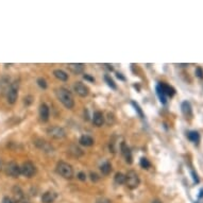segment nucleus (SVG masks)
<instances>
[{
	"mask_svg": "<svg viewBox=\"0 0 203 203\" xmlns=\"http://www.w3.org/2000/svg\"><path fill=\"white\" fill-rule=\"evenodd\" d=\"M9 82H10V79L7 78V77H3V78L0 80V88H1L2 92H7L10 85H11V83H9Z\"/></svg>",
	"mask_w": 203,
	"mask_h": 203,
	"instance_id": "aec40b11",
	"label": "nucleus"
},
{
	"mask_svg": "<svg viewBox=\"0 0 203 203\" xmlns=\"http://www.w3.org/2000/svg\"><path fill=\"white\" fill-rule=\"evenodd\" d=\"M92 123L96 127H102V125L104 123V116L101 112L97 111L94 113V115H92Z\"/></svg>",
	"mask_w": 203,
	"mask_h": 203,
	"instance_id": "ddd939ff",
	"label": "nucleus"
},
{
	"mask_svg": "<svg viewBox=\"0 0 203 203\" xmlns=\"http://www.w3.org/2000/svg\"><path fill=\"white\" fill-rule=\"evenodd\" d=\"M67 67L71 73H76V74H79V73H82L84 70V65L83 64H68Z\"/></svg>",
	"mask_w": 203,
	"mask_h": 203,
	"instance_id": "2eb2a0df",
	"label": "nucleus"
},
{
	"mask_svg": "<svg viewBox=\"0 0 203 203\" xmlns=\"http://www.w3.org/2000/svg\"><path fill=\"white\" fill-rule=\"evenodd\" d=\"M18 89H19V83L18 81H14L11 83L9 89L7 92V99L10 104H15L18 98Z\"/></svg>",
	"mask_w": 203,
	"mask_h": 203,
	"instance_id": "7ed1b4c3",
	"label": "nucleus"
},
{
	"mask_svg": "<svg viewBox=\"0 0 203 203\" xmlns=\"http://www.w3.org/2000/svg\"><path fill=\"white\" fill-rule=\"evenodd\" d=\"M37 84H38V86H40V88H43V89L47 88V82H46V80L44 78H38L37 79Z\"/></svg>",
	"mask_w": 203,
	"mask_h": 203,
	"instance_id": "a878e982",
	"label": "nucleus"
},
{
	"mask_svg": "<svg viewBox=\"0 0 203 203\" xmlns=\"http://www.w3.org/2000/svg\"><path fill=\"white\" fill-rule=\"evenodd\" d=\"M151 203H162V202L160 201V200H158V199H155V200H153V201H152V202H151Z\"/></svg>",
	"mask_w": 203,
	"mask_h": 203,
	"instance_id": "e433bc0d",
	"label": "nucleus"
},
{
	"mask_svg": "<svg viewBox=\"0 0 203 203\" xmlns=\"http://www.w3.org/2000/svg\"><path fill=\"white\" fill-rule=\"evenodd\" d=\"M73 91L77 92V95H79L80 97H86L89 94V89L85 84H83L82 82H76L73 84Z\"/></svg>",
	"mask_w": 203,
	"mask_h": 203,
	"instance_id": "1a4fd4ad",
	"label": "nucleus"
},
{
	"mask_svg": "<svg viewBox=\"0 0 203 203\" xmlns=\"http://www.w3.org/2000/svg\"><path fill=\"white\" fill-rule=\"evenodd\" d=\"M91 179H92V181H98L99 180V177H98V174L97 173H95V172H91Z\"/></svg>",
	"mask_w": 203,
	"mask_h": 203,
	"instance_id": "473e14b6",
	"label": "nucleus"
},
{
	"mask_svg": "<svg viewBox=\"0 0 203 203\" xmlns=\"http://www.w3.org/2000/svg\"><path fill=\"white\" fill-rule=\"evenodd\" d=\"M35 172H36V168H35L34 164L31 162H25L20 166V174H22L26 178H32Z\"/></svg>",
	"mask_w": 203,
	"mask_h": 203,
	"instance_id": "39448f33",
	"label": "nucleus"
},
{
	"mask_svg": "<svg viewBox=\"0 0 203 203\" xmlns=\"http://www.w3.org/2000/svg\"><path fill=\"white\" fill-rule=\"evenodd\" d=\"M104 80H105V82L107 83V85H109L110 87H112L113 89H116L117 88V86H116V84H115V82L113 81V79L111 78L110 76H104Z\"/></svg>",
	"mask_w": 203,
	"mask_h": 203,
	"instance_id": "393cba45",
	"label": "nucleus"
},
{
	"mask_svg": "<svg viewBox=\"0 0 203 203\" xmlns=\"http://www.w3.org/2000/svg\"><path fill=\"white\" fill-rule=\"evenodd\" d=\"M120 150H121V153H122V155L125 156L127 163H129V164L132 163V152H131L130 148L128 147L125 143L121 144V146H120Z\"/></svg>",
	"mask_w": 203,
	"mask_h": 203,
	"instance_id": "f8f14e48",
	"label": "nucleus"
},
{
	"mask_svg": "<svg viewBox=\"0 0 203 203\" xmlns=\"http://www.w3.org/2000/svg\"><path fill=\"white\" fill-rule=\"evenodd\" d=\"M140 166H142L143 168L148 169L149 167H150V163H149V161L146 158H142V160H140Z\"/></svg>",
	"mask_w": 203,
	"mask_h": 203,
	"instance_id": "bb28decb",
	"label": "nucleus"
},
{
	"mask_svg": "<svg viewBox=\"0 0 203 203\" xmlns=\"http://www.w3.org/2000/svg\"><path fill=\"white\" fill-rule=\"evenodd\" d=\"M181 110H182V113H183L185 116H191V105L189 102L184 101L183 103L181 104Z\"/></svg>",
	"mask_w": 203,
	"mask_h": 203,
	"instance_id": "6ab92c4d",
	"label": "nucleus"
},
{
	"mask_svg": "<svg viewBox=\"0 0 203 203\" xmlns=\"http://www.w3.org/2000/svg\"><path fill=\"white\" fill-rule=\"evenodd\" d=\"M156 94H158V98H160V100H161V102L163 104H165L166 103V95L164 94V92L162 91V88L160 87V85H158L156 86Z\"/></svg>",
	"mask_w": 203,
	"mask_h": 203,
	"instance_id": "b1692460",
	"label": "nucleus"
},
{
	"mask_svg": "<svg viewBox=\"0 0 203 203\" xmlns=\"http://www.w3.org/2000/svg\"><path fill=\"white\" fill-rule=\"evenodd\" d=\"M140 180L138 174L136 173V171L134 170H129L128 173L125 174V185L129 187L130 189H135L139 186Z\"/></svg>",
	"mask_w": 203,
	"mask_h": 203,
	"instance_id": "20e7f679",
	"label": "nucleus"
},
{
	"mask_svg": "<svg viewBox=\"0 0 203 203\" xmlns=\"http://www.w3.org/2000/svg\"><path fill=\"white\" fill-rule=\"evenodd\" d=\"M6 173L12 178H18L20 176V166L15 162H10L6 166Z\"/></svg>",
	"mask_w": 203,
	"mask_h": 203,
	"instance_id": "6e6552de",
	"label": "nucleus"
},
{
	"mask_svg": "<svg viewBox=\"0 0 203 203\" xmlns=\"http://www.w3.org/2000/svg\"><path fill=\"white\" fill-rule=\"evenodd\" d=\"M71 149H73V151H70V152H73L74 155L79 156V155H82V154H83V152H82L81 149L78 148V147H76V146H73V147H71Z\"/></svg>",
	"mask_w": 203,
	"mask_h": 203,
	"instance_id": "cd10ccee",
	"label": "nucleus"
},
{
	"mask_svg": "<svg viewBox=\"0 0 203 203\" xmlns=\"http://www.w3.org/2000/svg\"><path fill=\"white\" fill-rule=\"evenodd\" d=\"M187 137H188L189 140H191V142H194V143H198V142H199V139H200L199 133L196 132V131L188 132V133H187Z\"/></svg>",
	"mask_w": 203,
	"mask_h": 203,
	"instance_id": "4be33fe9",
	"label": "nucleus"
},
{
	"mask_svg": "<svg viewBox=\"0 0 203 203\" xmlns=\"http://www.w3.org/2000/svg\"><path fill=\"white\" fill-rule=\"evenodd\" d=\"M79 143H80L82 146H85V147H92V146L94 145L95 140H94V138H92V136L83 135V136H81Z\"/></svg>",
	"mask_w": 203,
	"mask_h": 203,
	"instance_id": "dca6fc26",
	"label": "nucleus"
},
{
	"mask_svg": "<svg viewBox=\"0 0 203 203\" xmlns=\"http://www.w3.org/2000/svg\"><path fill=\"white\" fill-rule=\"evenodd\" d=\"M160 85V87L162 88V91L164 92V94L166 95V97L167 96H169V97H172L173 95H174V89L172 88L171 86H169V85H167V84H164V83H160L158 84Z\"/></svg>",
	"mask_w": 203,
	"mask_h": 203,
	"instance_id": "a211bd4d",
	"label": "nucleus"
},
{
	"mask_svg": "<svg viewBox=\"0 0 203 203\" xmlns=\"http://www.w3.org/2000/svg\"><path fill=\"white\" fill-rule=\"evenodd\" d=\"M34 144H35V146H36L37 148H40V150L44 151V152L49 153V154L53 153V148H52V146H51L49 143L46 142V140L42 139V138H37V139L34 142Z\"/></svg>",
	"mask_w": 203,
	"mask_h": 203,
	"instance_id": "9d476101",
	"label": "nucleus"
},
{
	"mask_svg": "<svg viewBox=\"0 0 203 203\" xmlns=\"http://www.w3.org/2000/svg\"><path fill=\"white\" fill-rule=\"evenodd\" d=\"M47 134L54 139H62L66 136V132L63 128L59 127V125H52L47 129Z\"/></svg>",
	"mask_w": 203,
	"mask_h": 203,
	"instance_id": "423d86ee",
	"label": "nucleus"
},
{
	"mask_svg": "<svg viewBox=\"0 0 203 203\" xmlns=\"http://www.w3.org/2000/svg\"><path fill=\"white\" fill-rule=\"evenodd\" d=\"M196 74H197V77L198 78H203V71H202V69L201 68H197L196 69Z\"/></svg>",
	"mask_w": 203,
	"mask_h": 203,
	"instance_id": "2f4dec72",
	"label": "nucleus"
},
{
	"mask_svg": "<svg viewBox=\"0 0 203 203\" xmlns=\"http://www.w3.org/2000/svg\"><path fill=\"white\" fill-rule=\"evenodd\" d=\"M2 203H17L16 202V200L15 199H13V198L11 197H4L3 199H2Z\"/></svg>",
	"mask_w": 203,
	"mask_h": 203,
	"instance_id": "c756f323",
	"label": "nucleus"
},
{
	"mask_svg": "<svg viewBox=\"0 0 203 203\" xmlns=\"http://www.w3.org/2000/svg\"><path fill=\"white\" fill-rule=\"evenodd\" d=\"M85 80H88V81H91V82H94L95 81V79L94 78H92V77H89L88 74H84V77H83Z\"/></svg>",
	"mask_w": 203,
	"mask_h": 203,
	"instance_id": "f704fd0d",
	"label": "nucleus"
},
{
	"mask_svg": "<svg viewBox=\"0 0 203 203\" xmlns=\"http://www.w3.org/2000/svg\"><path fill=\"white\" fill-rule=\"evenodd\" d=\"M78 179L80 180V181H85L86 180V174H85V172H79L78 173Z\"/></svg>",
	"mask_w": 203,
	"mask_h": 203,
	"instance_id": "7c9ffc66",
	"label": "nucleus"
},
{
	"mask_svg": "<svg viewBox=\"0 0 203 203\" xmlns=\"http://www.w3.org/2000/svg\"><path fill=\"white\" fill-rule=\"evenodd\" d=\"M132 104H133V105H134V106H135V110H136V111H137V112H138V114H139V115H140V116H143V113H142V111H140V109H139V106H138V105H137V104H136V103H135V102H132Z\"/></svg>",
	"mask_w": 203,
	"mask_h": 203,
	"instance_id": "72a5a7b5",
	"label": "nucleus"
},
{
	"mask_svg": "<svg viewBox=\"0 0 203 203\" xmlns=\"http://www.w3.org/2000/svg\"><path fill=\"white\" fill-rule=\"evenodd\" d=\"M53 74H54V77L58 80L60 81H67L68 80V74L65 73L64 70H62V69H55L54 71H53Z\"/></svg>",
	"mask_w": 203,
	"mask_h": 203,
	"instance_id": "f3484780",
	"label": "nucleus"
},
{
	"mask_svg": "<svg viewBox=\"0 0 203 203\" xmlns=\"http://www.w3.org/2000/svg\"><path fill=\"white\" fill-rule=\"evenodd\" d=\"M50 117V110L46 103H42L40 105V118L43 122H47Z\"/></svg>",
	"mask_w": 203,
	"mask_h": 203,
	"instance_id": "9b49d317",
	"label": "nucleus"
},
{
	"mask_svg": "<svg viewBox=\"0 0 203 203\" xmlns=\"http://www.w3.org/2000/svg\"><path fill=\"white\" fill-rule=\"evenodd\" d=\"M96 203H113V202H112V200L107 199V198L101 197V198H98V199H97Z\"/></svg>",
	"mask_w": 203,
	"mask_h": 203,
	"instance_id": "c85d7f7f",
	"label": "nucleus"
},
{
	"mask_svg": "<svg viewBox=\"0 0 203 203\" xmlns=\"http://www.w3.org/2000/svg\"><path fill=\"white\" fill-rule=\"evenodd\" d=\"M56 172L60 174L61 177H63L64 179H73V169L71 165H69L68 163L65 162H59L56 165Z\"/></svg>",
	"mask_w": 203,
	"mask_h": 203,
	"instance_id": "f03ea898",
	"label": "nucleus"
},
{
	"mask_svg": "<svg viewBox=\"0 0 203 203\" xmlns=\"http://www.w3.org/2000/svg\"><path fill=\"white\" fill-rule=\"evenodd\" d=\"M56 199V194L54 191H48L44 192L42 196V202L43 203H53Z\"/></svg>",
	"mask_w": 203,
	"mask_h": 203,
	"instance_id": "4468645a",
	"label": "nucleus"
},
{
	"mask_svg": "<svg viewBox=\"0 0 203 203\" xmlns=\"http://www.w3.org/2000/svg\"><path fill=\"white\" fill-rule=\"evenodd\" d=\"M13 195L15 197V200H16L17 203H30V200L28 196L26 195V192L20 188L19 186H14L12 189Z\"/></svg>",
	"mask_w": 203,
	"mask_h": 203,
	"instance_id": "0eeeda50",
	"label": "nucleus"
},
{
	"mask_svg": "<svg viewBox=\"0 0 203 203\" xmlns=\"http://www.w3.org/2000/svg\"><path fill=\"white\" fill-rule=\"evenodd\" d=\"M114 180L117 184H125V176L121 172H117L115 174Z\"/></svg>",
	"mask_w": 203,
	"mask_h": 203,
	"instance_id": "5701e85b",
	"label": "nucleus"
},
{
	"mask_svg": "<svg viewBox=\"0 0 203 203\" xmlns=\"http://www.w3.org/2000/svg\"><path fill=\"white\" fill-rule=\"evenodd\" d=\"M55 95H56V97H58L59 101H60L66 109L70 110L74 106L73 97L68 89L64 88V87H60V88H58L55 91Z\"/></svg>",
	"mask_w": 203,
	"mask_h": 203,
	"instance_id": "f257e3e1",
	"label": "nucleus"
},
{
	"mask_svg": "<svg viewBox=\"0 0 203 203\" xmlns=\"http://www.w3.org/2000/svg\"><path fill=\"white\" fill-rule=\"evenodd\" d=\"M100 170H101V172L104 174V176H107V174L111 173L112 171V165L110 162H104L103 164L101 165L100 167Z\"/></svg>",
	"mask_w": 203,
	"mask_h": 203,
	"instance_id": "412c9836",
	"label": "nucleus"
},
{
	"mask_svg": "<svg viewBox=\"0 0 203 203\" xmlns=\"http://www.w3.org/2000/svg\"><path fill=\"white\" fill-rule=\"evenodd\" d=\"M1 167H2V162H1V160H0V169H1Z\"/></svg>",
	"mask_w": 203,
	"mask_h": 203,
	"instance_id": "4c0bfd02",
	"label": "nucleus"
},
{
	"mask_svg": "<svg viewBox=\"0 0 203 203\" xmlns=\"http://www.w3.org/2000/svg\"><path fill=\"white\" fill-rule=\"evenodd\" d=\"M117 78L118 79H121V80H125V78H123V77L120 73H117Z\"/></svg>",
	"mask_w": 203,
	"mask_h": 203,
	"instance_id": "c9c22d12",
	"label": "nucleus"
}]
</instances>
